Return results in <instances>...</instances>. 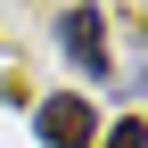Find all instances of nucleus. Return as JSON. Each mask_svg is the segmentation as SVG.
<instances>
[{
  "label": "nucleus",
  "instance_id": "nucleus-1",
  "mask_svg": "<svg viewBox=\"0 0 148 148\" xmlns=\"http://www.w3.org/2000/svg\"><path fill=\"white\" fill-rule=\"evenodd\" d=\"M58 49L90 74V82H107V16H99V0H74L58 16Z\"/></svg>",
  "mask_w": 148,
  "mask_h": 148
},
{
  "label": "nucleus",
  "instance_id": "nucleus-2",
  "mask_svg": "<svg viewBox=\"0 0 148 148\" xmlns=\"http://www.w3.org/2000/svg\"><path fill=\"white\" fill-rule=\"evenodd\" d=\"M33 132L49 148H90V99L82 90H49V99L33 107Z\"/></svg>",
  "mask_w": 148,
  "mask_h": 148
},
{
  "label": "nucleus",
  "instance_id": "nucleus-3",
  "mask_svg": "<svg viewBox=\"0 0 148 148\" xmlns=\"http://www.w3.org/2000/svg\"><path fill=\"white\" fill-rule=\"evenodd\" d=\"M99 148H148V132H140V115H123V123H115V132H107Z\"/></svg>",
  "mask_w": 148,
  "mask_h": 148
}]
</instances>
